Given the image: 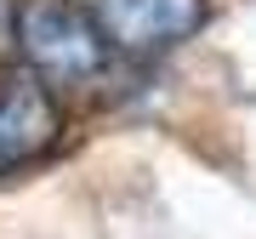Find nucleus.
Instances as JSON below:
<instances>
[{
    "label": "nucleus",
    "instance_id": "nucleus-4",
    "mask_svg": "<svg viewBox=\"0 0 256 239\" xmlns=\"http://www.w3.org/2000/svg\"><path fill=\"white\" fill-rule=\"evenodd\" d=\"M12 18H18V0H0V46H12Z\"/></svg>",
    "mask_w": 256,
    "mask_h": 239
},
{
    "label": "nucleus",
    "instance_id": "nucleus-3",
    "mask_svg": "<svg viewBox=\"0 0 256 239\" xmlns=\"http://www.w3.org/2000/svg\"><path fill=\"white\" fill-rule=\"evenodd\" d=\"M63 142V102L57 86H46L28 68L0 74V176L34 171L40 160L57 154Z\"/></svg>",
    "mask_w": 256,
    "mask_h": 239
},
{
    "label": "nucleus",
    "instance_id": "nucleus-2",
    "mask_svg": "<svg viewBox=\"0 0 256 239\" xmlns=\"http://www.w3.org/2000/svg\"><path fill=\"white\" fill-rule=\"evenodd\" d=\"M86 6L114 57H131V63H154L176 52L210 18V0H86Z\"/></svg>",
    "mask_w": 256,
    "mask_h": 239
},
{
    "label": "nucleus",
    "instance_id": "nucleus-1",
    "mask_svg": "<svg viewBox=\"0 0 256 239\" xmlns=\"http://www.w3.org/2000/svg\"><path fill=\"white\" fill-rule=\"evenodd\" d=\"M12 52L28 74H40L57 92L97 86L114 63V46L102 40L86 0H18L12 18Z\"/></svg>",
    "mask_w": 256,
    "mask_h": 239
}]
</instances>
